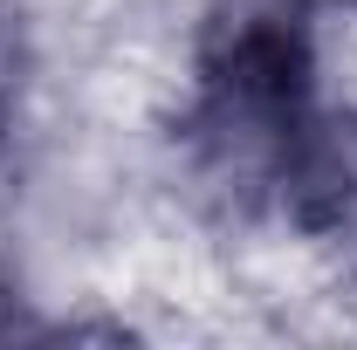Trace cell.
I'll list each match as a JSON object with an SVG mask.
<instances>
[{
	"label": "cell",
	"instance_id": "obj_4",
	"mask_svg": "<svg viewBox=\"0 0 357 350\" xmlns=\"http://www.w3.org/2000/svg\"><path fill=\"white\" fill-rule=\"evenodd\" d=\"M0 309H7V289H0Z\"/></svg>",
	"mask_w": 357,
	"mask_h": 350
},
{
	"label": "cell",
	"instance_id": "obj_3",
	"mask_svg": "<svg viewBox=\"0 0 357 350\" xmlns=\"http://www.w3.org/2000/svg\"><path fill=\"white\" fill-rule=\"evenodd\" d=\"M21 83H28V35H21V7H14V0H0V144H7V131H14Z\"/></svg>",
	"mask_w": 357,
	"mask_h": 350
},
{
	"label": "cell",
	"instance_id": "obj_1",
	"mask_svg": "<svg viewBox=\"0 0 357 350\" xmlns=\"http://www.w3.org/2000/svg\"><path fill=\"white\" fill-rule=\"evenodd\" d=\"M310 117V28L289 0H234L199 42L192 137L213 172L275 185L282 144Z\"/></svg>",
	"mask_w": 357,
	"mask_h": 350
},
{
	"label": "cell",
	"instance_id": "obj_5",
	"mask_svg": "<svg viewBox=\"0 0 357 350\" xmlns=\"http://www.w3.org/2000/svg\"><path fill=\"white\" fill-rule=\"evenodd\" d=\"M351 7H357V0H351Z\"/></svg>",
	"mask_w": 357,
	"mask_h": 350
},
{
	"label": "cell",
	"instance_id": "obj_2",
	"mask_svg": "<svg viewBox=\"0 0 357 350\" xmlns=\"http://www.w3.org/2000/svg\"><path fill=\"white\" fill-rule=\"evenodd\" d=\"M275 199H282L289 227L357 248V110L296 124V137L282 144V165H275Z\"/></svg>",
	"mask_w": 357,
	"mask_h": 350
}]
</instances>
